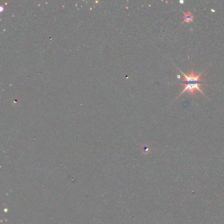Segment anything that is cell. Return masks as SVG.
Returning a JSON list of instances; mask_svg holds the SVG:
<instances>
[{"label": "cell", "mask_w": 224, "mask_h": 224, "mask_svg": "<svg viewBox=\"0 0 224 224\" xmlns=\"http://www.w3.org/2000/svg\"><path fill=\"white\" fill-rule=\"evenodd\" d=\"M183 23H191L194 20V16L190 12L187 11L186 13H183Z\"/></svg>", "instance_id": "cell-2"}, {"label": "cell", "mask_w": 224, "mask_h": 224, "mask_svg": "<svg viewBox=\"0 0 224 224\" xmlns=\"http://www.w3.org/2000/svg\"><path fill=\"white\" fill-rule=\"evenodd\" d=\"M178 70H179L180 72L184 76V80H182L181 81H177L176 83L182 84L183 86H184V89H183V91L180 93V94L178 95L177 98L179 97L180 96H181L182 94L186 92V91L189 92L191 96L192 97H193V95H194L195 91H200V92L202 93L204 95L206 96L201 88L202 85H204L205 84V81H204L202 79V75L204 71H202V72H201L199 74H195L194 71H193V69L192 68L189 75H186L185 73H183L180 69L178 68Z\"/></svg>", "instance_id": "cell-1"}]
</instances>
